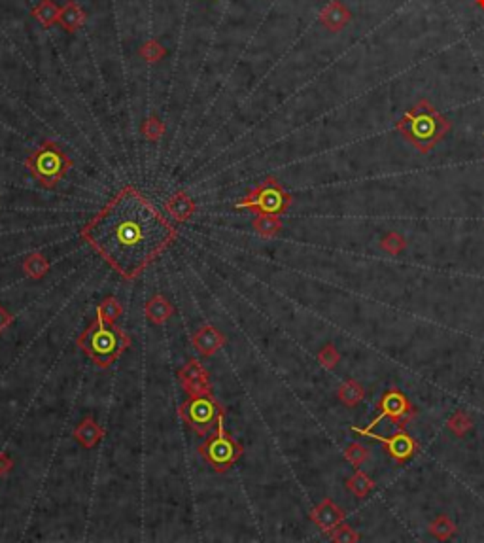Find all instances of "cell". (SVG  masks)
<instances>
[{"mask_svg": "<svg viewBox=\"0 0 484 543\" xmlns=\"http://www.w3.org/2000/svg\"><path fill=\"white\" fill-rule=\"evenodd\" d=\"M80 235L125 280H135L178 233L144 194L127 186L81 227Z\"/></svg>", "mask_w": 484, "mask_h": 543, "instance_id": "6da1fadb", "label": "cell"}, {"mask_svg": "<svg viewBox=\"0 0 484 543\" xmlns=\"http://www.w3.org/2000/svg\"><path fill=\"white\" fill-rule=\"evenodd\" d=\"M395 129L420 154H430L450 133V119L445 118L430 101L420 99L401 116Z\"/></svg>", "mask_w": 484, "mask_h": 543, "instance_id": "7a4b0ae2", "label": "cell"}, {"mask_svg": "<svg viewBox=\"0 0 484 543\" xmlns=\"http://www.w3.org/2000/svg\"><path fill=\"white\" fill-rule=\"evenodd\" d=\"M76 343L99 369H108L129 349L131 337L116 324H104L95 318Z\"/></svg>", "mask_w": 484, "mask_h": 543, "instance_id": "3957f363", "label": "cell"}, {"mask_svg": "<svg viewBox=\"0 0 484 543\" xmlns=\"http://www.w3.org/2000/svg\"><path fill=\"white\" fill-rule=\"evenodd\" d=\"M25 167L29 174L36 180L38 186L51 189L66 176V172L72 167V159L54 140H44L36 150L29 154L25 159Z\"/></svg>", "mask_w": 484, "mask_h": 543, "instance_id": "277c9868", "label": "cell"}, {"mask_svg": "<svg viewBox=\"0 0 484 543\" xmlns=\"http://www.w3.org/2000/svg\"><path fill=\"white\" fill-rule=\"evenodd\" d=\"M226 417H221L218 420V424L214 426V432L210 434L208 439L199 445V454L205 458L206 462L212 466L214 472L223 474L229 468H233L244 454V447L241 442H237L235 437L226 430L223 426Z\"/></svg>", "mask_w": 484, "mask_h": 543, "instance_id": "5b68a950", "label": "cell"}, {"mask_svg": "<svg viewBox=\"0 0 484 543\" xmlns=\"http://www.w3.org/2000/svg\"><path fill=\"white\" fill-rule=\"evenodd\" d=\"M291 206V195L284 189V186L269 176L263 182H259L252 188L238 203H235L237 210H253L256 214H284Z\"/></svg>", "mask_w": 484, "mask_h": 543, "instance_id": "8992f818", "label": "cell"}, {"mask_svg": "<svg viewBox=\"0 0 484 543\" xmlns=\"http://www.w3.org/2000/svg\"><path fill=\"white\" fill-rule=\"evenodd\" d=\"M180 419L197 434V436L205 437L206 434L214 430V426L218 424V420L221 417H226V409L221 407L212 392L199 394V396H189L186 404L180 405L178 409Z\"/></svg>", "mask_w": 484, "mask_h": 543, "instance_id": "52a82bcc", "label": "cell"}, {"mask_svg": "<svg viewBox=\"0 0 484 543\" xmlns=\"http://www.w3.org/2000/svg\"><path fill=\"white\" fill-rule=\"evenodd\" d=\"M416 409L409 402V398L399 390H388L380 399H378V414L373 419V422L367 426V430H371L380 422L382 419H390L393 424L399 426V430H405V426L415 419Z\"/></svg>", "mask_w": 484, "mask_h": 543, "instance_id": "ba28073f", "label": "cell"}, {"mask_svg": "<svg viewBox=\"0 0 484 543\" xmlns=\"http://www.w3.org/2000/svg\"><path fill=\"white\" fill-rule=\"evenodd\" d=\"M352 432L356 434H360L363 437H369L373 442L382 443V445L386 447L388 457L395 460L398 464H405L409 462L410 458L415 457L416 452H418V443H416L415 437H410L407 432H398V434H393L390 437L378 436V434H371V430H367V428H358V426H352Z\"/></svg>", "mask_w": 484, "mask_h": 543, "instance_id": "9c48e42d", "label": "cell"}, {"mask_svg": "<svg viewBox=\"0 0 484 543\" xmlns=\"http://www.w3.org/2000/svg\"><path fill=\"white\" fill-rule=\"evenodd\" d=\"M178 381H180L183 392L188 394V396H199V394L212 392V381H210L208 372L195 358H189L178 369Z\"/></svg>", "mask_w": 484, "mask_h": 543, "instance_id": "30bf717a", "label": "cell"}, {"mask_svg": "<svg viewBox=\"0 0 484 543\" xmlns=\"http://www.w3.org/2000/svg\"><path fill=\"white\" fill-rule=\"evenodd\" d=\"M312 522L316 524L323 534H331L341 522H345V511L341 509L331 498H323L314 509L311 511Z\"/></svg>", "mask_w": 484, "mask_h": 543, "instance_id": "8fae6325", "label": "cell"}, {"mask_svg": "<svg viewBox=\"0 0 484 543\" xmlns=\"http://www.w3.org/2000/svg\"><path fill=\"white\" fill-rule=\"evenodd\" d=\"M191 344L203 358H210L226 344V335L212 324H206L191 335Z\"/></svg>", "mask_w": 484, "mask_h": 543, "instance_id": "7c38bea8", "label": "cell"}, {"mask_svg": "<svg viewBox=\"0 0 484 543\" xmlns=\"http://www.w3.org/2000/svg\"><path fill=\"white\" fill-rule=\"evenodd\" d=\"M320 23L328 29L329 33H341L343 29L352 21V11L346 8L341 0H331L318 16Z\"/></svg>", "mask_w": 484, "mask_h": 543, "instance_id": "4fadbf2b", "label": "cell"}, {"mask_svg": "<svg viewBox=\"0 0 484 543\" xmlns=\"http://www.w3.org/2000/svg\"><path fill=\"white\" fill-rule=\"evenodd\" d=\"M165 210L168 212V216L173 218L178 224H183L188 221L191 216L197 212V204H195L193 197L186 191H176L174 195H171L165 203Z\"/></svg>", "mask_w": 484, "mask_h": 543, "instance_id": "5bb4252c", "label": "cell"}, {"mask_svg": "<svg viewBox=\"0 0 484 543\" xmlns=\"http://www.w3.org/2000/svg\"><path fill=\"white\" fill-rule=\"evenodd\" d=\"M74 439L84 449H95L104 439V428L89 414V417L81 420L80 424L76 426Z\"/></svg>", "mask_w": 484, "mask_h": 543, "instance_id": "9a60e30c", "label": "cell"}, {"mask_svg": "<svg viewBox=\"0 0 484 543\" xmlns=\"http://www.w3.org/2000/svg\"><path fill=\"white\" fill-rule=\"evenodd\" d=\"M173 314H174L173 305H171V302H168L165 296H161V294L150 297L148 303L144 305V317L148 318L151 324H156V326L167 324Z\"/></svg>", "mask_w": 484, "mask_h": 543, "instance_id": "2e32d148", "label": "cell"}, {"mask_svg": "<svg viewBox=\"0 0 484 543\" xmlns=\"http://www.w3.org/2000/svg\"><path fill=\"white\" fill-rule=\"evenodd\" d=\"M86 11L81 10L80 6L76 4L74 0H69L63 8H61L59 23L61 27L65 29L66 33H76L86 25Z\"/></svg>", "mask_w": 484, "mask_h": 543, "instance_id": "e0dca14e", "label": "cell"}, {"mask_svg": "<svg viewBox=\"0 0 484 543\" xmlns=\"http://www.w3.org/2000/svg\"><path fill=\"white\" fill-rule=\"evenodd\" d=\"M252 227L253 231L258 233V235H261V237L273 239L282 231L284 224H282L278 214H256V218H253L252 221Z\"/></svg>", "mask_w": 484, "mask_h": 543, "instance_id": "ac0fdd59", "label": "cell"}, {"mask_svg": "<svg viewBox=\"0 0 484 543\" xmlns=\"http://www.w3.org/2000/svg\"><path fill=\"white\" fill-rule=\"evenodd\" d=\"M61 8L55 4L54 0H40L38 6L33 10V17L36 19L44 29H51L55 23L59 21Z\"/></svg>", "mask_w": 484, "mask_h": 543, "instance_id": "d6986e66", "label": "cell"}, {"mask_svg": "<svg viewBox=\"0 0 484 543\" xmlns=\"http://www.w3.org/2000/svg\"><path fill=\"white\" fill-rule=\"evenodd\" d=\"M337 398L346 405V407H356L360 405V402L365 398V388L361 387L360 382L354 379H346L337 390Z\"/></svg>", "mask_w": 484, "mask_h": 543, "instance_id": "ffe728a7", "label": "cell"}, {"mask_svg": "<svg viewBox=\"0 0 484 543\" xmlns=\"http://www.w3.org/2000/svg\"><path fill=\"white\" fill-rule=\"evenodd\" d=\"M23 271L29 279L42 280L46 274L49 273V261L48 258L40 252L29 254L27 258L23 259Z\"/></svg>", "mask_w": 484, "mask_h": 543, "instance_id": "44dd1931", "label": "cell"}, {"mask_svg": "<svg viewBox=\"0 0 484 543\" xmlns=\"http://www.w3.org/2000/svg\"><path fill=\"white\" fill-rule=\"evenodd\" d=\"M345 484L346 489L354 496H358V498H365V496L371 494V490L375 489V481L371 479V475L361 472V469H358L352 477L346 479Z\"/></svg>", "mask_w": 484, "mask_h": 543, "instance_id": "7402d4cb", "label": "cell"}, {"mask_svg": "<svg viewBox=\"0 0 484 543\" xmlns=\"http://www.w3.org/2000/svg\"><path fill=\"white\" fill-rule=\"evenodd\" d=\"M121 314H123V307H121V303H119L116 297L108 296L104 297L103 302L99 303L97 318L99 320H103L104 324H116L118 322V318H121Z\"/></svg>", "mask_w": 484, "mask_h": 543, "instance_id": "603a6c76", "label": "cell"}, {"mask_svg": "<svg viewBox=\"0 0 484 543\" xmlns=\"http://www.w3.org/2000/svg\"><path fill=\"white\" fill-rule=\"evenodd\" d=\"M428 530H430L431 536L435 539H439V542H447V539H450L452 536L456 534L458 527L452 522V519L448 515H439L430 522Z\"/></svg>", "mask_w": 484, "mask_h": 543, "instance_id": "cb8c5ba5", "label": "cell"}, {"mask_svg": "<svg viewBox=\"0 0 484 543\" xmlns=\"http://www.w3.org/2000/svg\"><path fill=\"white\" fill-rule=\"evenodd\" d=\"M448 430L458 437H465L469 432L473 430V419L469 417L463 409H458L448 420Z\"/></svg>", "mask_w": 484, "mask_h": 543, "instance_id": "d4e9b609", "label": "cell"}, {"mask_svg": "<svg viewBox=\"0 0 484 543\" xmlns=\"http://www.w3.org/2000/svg\"><path fill=\"white\" fill-rule=\"evenodd\" d=\"M405 246H407V241L401 233L398 231H388L384 237L380 239V248L390 256H399L403 252Z\"/></svg>", "mask_w": 484, "mask_h": 543, "instance_id": "484cf974", "label": "cell"}, {"mask_svg": "<svg viewBox=\"0 0 484 543\" xmlns=\"http://www.w3.org/2000/svg\"><path fill=\"white\" fill-rule=\"evenodd\" d=\"M165 124H163L161 119L157 118V116H150V118H146V121L142 124V135L146 139L150 140V142H157V140H161L165 136Z\"/></svg>", "mask_w": 484, "mask_h": 543, "instance_id": "4316f807", "label": "cell"}, {"mask_svg": "<svg viewBox=\"0 0 484 543\" xmlns=\"http://www.w3.org/2000/svg\"><path fill=\"white\" fill-rule=\"evenodd\" d=\"M369 457H371V451L367 447L360 445V443H350L345 449V458L354 468H360L361 464H365Z\"/></svg>", "mask_w": 484, "mask_h": 543, "instance_id": "83f0119b", "label": "cell"}, {"mask_svg": "<svg viewBox=\"0 0 484 543\" xmlns=\"http://www.w3.org/2000/svg\"><path fill=\"white\" fill-rule=\"evenodd\" d=\"M140 55H142V59L148 61V63H157V61H161L163 57L167 55V49L163 48L159 42H156V40H148V42L142 44Z\"/></svg>", "mask_w": 484, "mask_h": 543, "instance_id": "f1b7e54d", "label": "cell"}, {"mask_svg": "<svg viewBox=\"0 0 484 543\" xmlns=\"http://www.w3.org/2000/svg\"><path fill=\"white\" fill-rule=\"evenodd\" d=\"M318 362H320L326 369H335L341 362V354L339 350H337V347L331 343L326 344V347L318 352Z\"/></svg>", "mask_w": 484, "mask_h": 543, "instance_id": "f546056e", "label": "cell"}, {"mask_svg": "<svg viewBox=\"0 0 484 543\" xmlns=\"http://www.w3.org/2000/svg\"><path fill=\"white\" fill-rule=\"evenodd\" d=\"M329 538L339 543H356V542H360V534L356 532L354 528L350 527V524L341 522L339 527L335 528L333 532L329 534Z\"/></svg>", "mask_w": 484, "mask_h": 543, "instance_id": "4dcf8cb0", "label": "cell"}, {"mask_svg": "<svg viewBox=\"0 0 484 543\" xmlns=\"http://www.w3.org/2000/svg\"><path fill=\"white\" fill-rule=\"evenodd\" d=\"M14 469V460L6 452H0V477H4Z\"/></svg>", "mask_w": 484, "mask_h": 543, "instance_id": "1f68e13d", "label": "cell"}, {"mask_svg": "<svg viewBox=\"0 0 484 543\" xmlns=\"http://www.w3.org/2000/svg\"><path fill=\"white\" fill-rule=\"evenodd\" d=\"M11 324H14V317L6 311L4 307L0 305V334H2L6 328H10Z\"/></svg>", "mask_w": 484, "mask_h": 543, "instance_id": "d6a6232c", "label": "cell"}, {"mask_svg": "<svg viewBox=\"0 0 484 543\" xmlns=\"http://www.w3.org/2000/svg\"><path fill=\"white\" fill-rule=\"evenodd\" d=\"M477 2V6H479L480 10H484V0H475Z\"/></svg>", "mask_w": 484, "mask_h": 543, "instance_id": "836d02e7", "label": "cell"}, {"mask_svg": "<svg viewBox=\"0 0 484 543\" xmlns=\"http://www.w3.org/2000/svg\"><path fill=\"white\" fill-rule=\"evenodd\" d=\"M483 136H484V133H483Z\"/></svg>", "mask_w": 484, "mask_h": 543, "instance_id": "e575fe53", "label": "cell"}]
</instances>
